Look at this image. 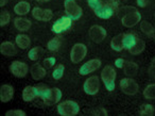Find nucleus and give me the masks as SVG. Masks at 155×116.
Returning <instances> with one entry per match:
<instances>
[{
  "label": "nucleus",
  "instance_id": "obj_1",
  "mask_svg": "<svg viewBox=\"0 0 155 116\" xmlns=\"http://www.w3.org/2000/svg\"><path fill=\"white\" fill-rule=\"evenodd\" d=\"M101 79L105 85L106 90L112 92L115 90V80H116V70L113 66L107 65L101 73Z\"/></svg>",
  "mask_w": 155,
  "mask_h": 116
},
{
  "label": "nucleus",
  "instance_id": "obj_2",
  "mask_svg": "<svg viewBox=\"0 0 155 116\" xmlns=\"http://www.w3.org/2000/svg\"><path fill=\"white\" fill-rule=\"evenodd\" d=\"M58 112L62 116H74L80 112V107L75 101L66 100L58 105Z\"/></svg>",
  "mask_w": 155,
  "mask_h": 116
},
{
  "label": "nucleus",
  "instance_id": "obj_3",
  "mask_svg": "<svg viewBox=\"0 0 155 116\" xmlns=\"http://www.w3.org/2000/svg\"><path fill=\"white\" fill-rule=\"evenodd\" d=\"M64 7L67 16L70 17L72 20L79 19L82 16V9L75 3L74 0H65Z\"/></svg>",
  "mask_w": 155,
  "mask_h": 116
},
{
  "label": "nucleus",
  "instance_id": "obj_4",
  "mask_svg": "<svg viewBox=\"0 0 155 116\" xmlns=\"http://www.w3.org/2000/svg\"><path fill=\"white\" fill-rule=\"evenodd\" d=\"M87 53V47L84 44H75L72 48H71L70 51V60L72 63L77 64V63H80L83 59L85 58Z\"/></svg>",
  "mask_w": 155,
  "mask_h": 116
},
{
  "label": "nucleus",
  "instance_id": "obj_5",
  "mask_svg": "<svg viewBox=\"0 0 155 116\" xmlns=\"http://www.w3.org/2000/svg\"><path fill=\"white\" fill-rule=\"evenodd\" d=\"M62 98V92L60 88H48L47 92L44 94V96L41 97V99L44 100L45 104L47 105H53L55 103H58Z\"/></svg>",
  "mask_w": 155,
  "mask_h": 116
},
{
  "label": "nucleus",
  "instance_id": "obj_6",
  "mask_svg": "<svg viewBox=\"0 0 155 116\" xmlns=\"http://www.w3.org/2000/svg\"><path fill=\"white\" fill-rule=\"evenodd\" d=\"M120 88L125 95H135L139 90V85L132 78H124L120 81Z\"/></svg>",
  "mask_w": 155,
  "mask_h": 116
},
{
  "label": "nucleus",
  "instance_id": "obj_7",
  "mask_svg": "<svg viewBox=\"0 0 155 116\" xmlns=\"http://www.w3.org/2000/svg\"><path fill=\"white\" fill-rule=\"evenodd\" d=\"M71 25H72V19L68 16H63V17L58 18L53 25H52V31L55 34H61V33L65 32L68 29H70Z\"/></svg>",
  "mask_w": 155,
  "mask_h": 116
},
{
  "label": "nucleus",
  "instance_id": "obj_8",
  "mask_svg": "<svg viewBox=\"0 0 155 116\" xmlns=\"http://www.w3.org/2000/svg\"><path fill=\"white\" fill-rule=\"evenodd\" d=\"M10 71L16 78H25L29 73V67L26 63L20 62V61H14L10 65Z\"/></svg>",
  "mask_w": 155,
  "mask_h": 116
},
{
  "label": "nucleus",
  "instance_id": "obj_9",
  "mask_svg": "<svg viewBox=\"0 0 155 116\" xmlns=\"http://www.w3.org/2000/svg\"><path fill=\"white\" fill-rule=\"evenodd\" d=\"M84 92L88 95H96L99 92L100 88V80L99 77L97 76H93L89 77L88 79H86V81L84 82Z\"/></svg>",
  "mask_w": 155,
  "mask_h": 116
},
{
  "label": "nucleus",
  "instance_id": "obj_10",
  "mask_svg": "<svg viewBox=\"0 0 155 116\" xmlns=\"http://www.w3.org/2000/svg\"><path fill=\"white\" fill-rule=\"evenodd\" d=\"M140 19H141V14L136 10V11L130 12L127 15L121 17V22L127 28H132V27L136 26L140 22Z\"/></svg>",
  "mask_w": 155,
  "mask_h": 116
},
{
  "label": "nucleus",
  "instance_id": "obj_11",
  "mask_svg": "<svg viewBox=\"0 0 155 116\" xmlns=\"http://www.w3.org/2000/svg\"><path fill=\"white\" fill-rule=\"evenodd\" d=\"M106 35H107L106 30L101 26L95 25V26H93L89 29V36H91V39L97 44L102 43V42L105 39Z\"/></svg>",
  "mask_w": 155,
  "mask_h": 116
},
{
  "label": "nucleus",
  "instance_id": "obj_12",
  "mask_svg": "<svg viewBox=\"0 0 155 116\" xmlns=\"http://www.w3.org/2000/svg\"><path fill=\"white\" fill-rule=\"evenodd\" d=\"M100 66H101V61L99 59H93V60H89L88 62L83 64L79 71H80V75L85 76L97 70L98 68H100Z\"/></svg>",
  "mask_w": 155,
  "mask_h": 116
},
{
  "label": "nucleus",
  "instance_id": "obj_13",
  "mask_svg": "<svg viewBox=\"0 0 155 116\" xmlns=\"http://www.w3.org/2000/svg\"><path fill=\"white\" fill-rule=\"evenodd\" d=\"M32 16L37 20H41V22H49L53 17V13L51 10H43L38 7H35L32 10Z\"/></svg>",
  "mask_w": 155,
  "mask_h": 116
},
{
  "label": "nucleus",
  "instance_id": "obj_14",
  "mask_svg": "<svg viewBox=\"0 0 155 116\" xmlns=\"http://www.w3.org/2000/svg\"><path fill=\"white\" fill-rule=\"evenodd\" d=\"M14 96V88L9 84H2L0 87V100L3 103L9 102Z\"/></svg>",
  "mask_w": 155,
  "mask_h": 116
},
{
  "label": "nucleus",
  "instance_id": "obj_15",
  "mask_svg": "<svg viewBox=\"0 0 155 116\" xmlns=\"http://www.w3.org/2000/svg\"><path fill=\"white\" fill-rule=\"evenodd\" d=\"M30 73L34 80H41L46 77V68L44 67V65H41L38 63L32 65Z\"/></svg>",
  "mask_w": 155,
  "mask_h": 116
},
{
  "label": "nucleus",
  "instance_id": "obj_16",
  "mask_svg": "<svg viewBox=\"0 0 155 116\" xmlns=\"http://www.w3.org/2000/svg\"><path fill=\"white\" fill-rule=\"evenodd\" d=\"M95 13L98 17L102 18V19H108V18L112 17L113 14H114V10H113L112 5H102L100 9L95 10Z\"/></svg>",
  "mask_w": 155,
  "mask_h": 116
},
{
  "label": "nucleus",
  "instance_id": "obj_17",
  "mask_svg": "<svg viewBox=\"0 0 155 116\" xmlns=\"http://www.w3.org/2000/svg\"><path fill=\"white\" fill-rule=\"evenodd\" d=\"M0 52L5 56H11L17 53V49H16V46L11 42H3L0 46Z\"/></svg>",
  "mask_w": 155,
  "mask_h": 116
},
{
  "label": "nucleus",
  "instance_id": "obj_18",
  "mask_svg": "<svg viewBox=\"0 0 155 116\" xmlns=\"http://www.w3.org/2000/svg\"><path fill=\"white\" fill-rule=\"evenodd\" d=\"M31 25H32V22L29 19H27V18L17 17L14 19V26L18 31H22V32L28 31L31 28Z\"/></svg>",
  "mask_w": 155,
  "mask_h": 116
},
{
  "label": "nucleus",
  "instance_id": "obj_19",
  "mask_svg": "<svg viewBox=\"0 0 155 116\" xmlns=\"http://www.w3.org/2000/svg\"><path fill=\"white\" fill-rule=\"evenodd\" d=\"M30 10H31L30 3L27 2V1H19V2L14 7V12L19 16L28 14L29 12H30Z\"/></svg>",
  "mask_w": 155,
  "mask_h": 116
},
{
  "label": "nucleus",
  "instance_id": "obj_20",
  "mask_svg": "<svg viewBox=\"0 0 155 116\" xmlns=\"http://www.w3.org/2000/svg\"><path fill=\"white\" fill-rule=\"evenodd\" d=\"M15 43L17 47L20 48V49H27V48L30 47L31 39L26 34H18L15 39Z\"/></svg>",
  "mask_w": 155,
  "mask_h": 116
},
{
  "label": "nucleus",
  "instance_id": "obj_21",
  "mask_svg": "<svg viewBox=\"0 0 155 116\" xmlns=\"http://www.w3.org/2000/svg\"><path fill=\"white\" fill-rule=\"evenodd\" d=\"M36 96H37V90L36 87H34V86H27L22 90V99L25 101H27V102L32 101Z\"/></svg>",
  "mask_w": 155,
  "mask_h": 116
},
{
  "label": "nucleus",
  "instance_id": "obj_22",
  "mask_svg": "<svg viewBox=\"0 0 155 116\" xmlns=\"http://www.w3.org/2000/svg\"><path fill=\"white\" fill-rule=\"evenodd\" d=\"M110 47L115 51L120 52L123 49V34H118L115 37H113L110 41Z\"/></svg>",
  "mask_w": 155,
  "mask_h": 116
},
{
  "label": "nucleus",
  "instance_id": "obj_23",
  "mask_svg": "<svg viewBox=\"0 0 155 116\" xmlns=\"http://www.w3.org/2000/svg\"><path fill=\"white\" fill-rule=\"evenodd\" d=\"M136 41H137V39L133 34L127 33V34L123 35V48H125L127 50L132 49L135 46Z\"/></svg>",
  "mask_w": 155,
  "mask_h": 116
},
{
  "label": "nucleus",
  "instance_id": "obj_24",
  "mask_svg": "<svg viewBox=\"0 0 155 116\" xmlns=\"http://www.w3.org/2000/svg\"><path fill=\"white\" fill-rule=\"evenodd\" d=\"M138 73V65L134 62H127L124 66V73L127 77H135Z\"/></svg>",
  "mask_w": 155,
  "mask_h": 116
},
{
  "label": "nucleus",
  "instance_id": "obj_25",
  "mask_svg": "<svg viewBox=\"0 0 155 116\" xmlns=\"http://www.w3.org/2000/svg\"><path fill=\"white\" fill-rule=\"evenodd\" d=\"M144 48H146V44H144V42L140 39H137L135 46H134L132 49H130V52H131L132 54H134V56H136V54L141 53V52L144 50Z\"/></svg>",
  "mask_w": 155,
  "mask_h": 116
},
{
  "label": "nucleus",
  "instance_id": "obj_26",
  "mask_svg": "<svg viewBox=\"0 0 155 116\" xmlns=\"http://www.w3.org/2000/svg\"><path fill=\"white\" fill-rule=\"evenodd\" d=\"M43 54V48L41 47H34L29 51L28 56L30 60L32 61H36L41 58V56Z\"/></svg>",
  "mask_w": 155,
  "mask_h": 116
},
{
  "label": "nucleus",
  "instance_id": "obj_27",
  "mask_svg": "<svg viewBox=\"0 0 155 116\" xmlns=\"http://www.w3.org/2000/svg\"><path fill=\"white\" fill-rule=\"evenodd\" d=\"M140 29H141L142 32L148 35V36H152V35L154 34V27L148 22H141V24H140Z\"/></svg>",
  "mask_w": 155,
  "mask_h": 116
},
{
  "label": "nucleus",
  "instance_id": "obj_28",
  "mask_svg": "<svg viewBox=\"0 0 155 116\" xmlns=\"http://www.w3.org/2000/svg\"><path fill=\"white\" fill-rule=\"evenodd\" d=\"M61 44H62V39L60 37H54V39H50L47 47L50 51H56L61 47Z\"/></svg>",
  "mask_w": 155,
  "mask_h": 116
},
{
  "label": "nucleus",
  "instance_id": "obj_29",
  "mask_svg": "<svg viewBox=\"0 0 155 116\" xmlns=\"http://www.w3.org/2000/svg\"><path fill=\"white\" fill-rule=\"evenodd\" d=\"M143 96L147 99H155V83L150 84L144 88Z\"/></svg>",
  "mask_w": 155,
  "mask_h": 116
},
{
  "label": "nucleus",
  "instance_id": "obj_30",
  "mask_svg": "<svg viewBox=\"0 0 155 116\" xmlns=\"http://www.w3.org/2000/svg\"><path fill=\"white\" fill-rule=\"evenodd\" d=\"M153 113H154V107L151 104H148V103L141 105V107L139 110V114L142 116H150L153 115Z\"/></svg>",
  "mask_w": 155,
  "mask_h": 116
},
{
  "label": "nucleus",
  "instance_id": "obj_31",
  "mask_svg": "<svg viewBox=\"0 0 155 116\" xmlns=\"http://www.w3.org/2000/svg\"><path fill=\"white\" fill-rule=\"evenodd\" d=\"M10 19H11V16H10L9 12L7 10H1V13H0V26H7L10 22Z\"/></svg>",
  "mask_w": 155,
  "mask_h": 116
},
{
  "label": "nucleus",
  "instance_id": "obj_32",
  "mask_svg": "<svg viewBox=\"0 0 155 116\" xmlns=\"http://www.w3.org/2000/svg\"><path fill=\"white\" fill-rule=\"evenodd\" d=\"M64 69L65 67L63 65H58L56 68L54 69V71L52 73V77L55 80H60L63 77V75H64Z\"/></svg>",
  "mask_w": 155,
  "mask_h": 116
},
{
  "label": "nucleus",
  "instance_id": "obj_33",
  "mask_svg": "<svg viewBox=\"0 0 155 116\" xmlns=\"http://www.w3.org/2000/svg\"><path fill=\"white\" fill-rule=\"evenodd\" d=\"M36 90H37V96H39L41 98V97L44 96V94H45L46 92H47V90L49 87H48L46 84H44V83H41V84H37L36 86Z\"/></svg>",
  "mask_w": 155,
  "mask_h": 116
},
{
  "label": "nucleus",
  "instance_id": "obj_34",
  "mask_svg": "<svg viewBox=\"0 0 155 116\" xmlns=\"http://www.w3.org/2000/svg\"><path fill=\"white\" fill-rule=\"evenodd\" d=\"M87 2H88V5L94 10V11L100 9V8L102 7L101 0H87Z\"/></svg>",
  "mask_w": 155,
  "mask_h": 116
},
{
  "label": "nucleus",
  "instance_id": "obj_35",
  "mask_svg": "<svg viewBox=\"0 0 155 116\" xmlns=\"http://www.w3.org/2000/svg\"><path fill=\"white\" fill-rule=\"evenodd\" d=\"M55 58H53V56H50V58H47L44 60L43 62V65L45 68H51L52 66H54V64H55Z\"/></svg>",
  "mask_w": 155,
  "mask_h": 116
},
{
  "label": "nucleus",
  "instance_id": "obj_36",
  "mask_svg": "<svg viewBox=\"0 0 155 116\" xmlns=\"http://www.w3.org/2000/svg\"><path fill=\"white\" fill-rule=\"evenodd\" d=\"M7 116H26V112L22 110H10L5 113Z\"/></svg>",
  "mask_w": 155,
  "mask_h": 116
},
{
  "label": "nucleus",
  "instance_id": "obj_37",
  "mask_svg": "<svg viewBox=\"0 0 155 116\" xmlns=\"http://www.w3.org/2000/svg\"><path fill=\"white\" fill-rule=\"evenodd\" d=\"M133 11H136V9L134 7H125V8H121V9H119V16H121V17H123L124 15H127V13H130V12H133Z\"/></svg>",
  "mask_w": 155,
  "mask_h": 116
},
{
  "label": "nucleus",
  "instance_id": "obj_38",
  "mask_svg": "<svg viewBox=\"0 0 155 116\" xmlns=\"http://www.w3.org/2000/svg\"><path fill=\"white\" fill-rule=\"evenodd\" d=\"M149 76L153 79H155V58L153 59L150 67H149Z\"/></svg>",
  "mask_w": 155,
  "mask_h": 116
},
{
  "label": "nucleus",
  "instance_id": "obj_39",
  "mask_svg": "<svg viewBox=\"0 0 155 116\" xmlns=\"http://www.w3.org/2000/svg\"><path fill=\"white\" fill-rule=\"evenodd\" d=\"M123 65H124V60L122 58H119L115 61V66L118 67V68H122Z\"/></svg>",
  "mask_w": 155,
  "mask_h": 116
},
{
  "label": "nucleus",
  "instance_id": "obj_40",
  "mask_svg": "<svg viewBox=\"0 0 155 116\" xmlns=\"http://www.w3.org/2000/svg\"><path fill=\"white\" fill-rule=\"evenodd\" d=\"M137 5L140 8H144L149 5V0H137Z\"/></svg>",
  "mask_w": 155,
  "mask_h": 116
},
{
  "label": "nucleus",
  "instance_id": "obj_41",
  "mask_svg": "<svg viewBox=\"0 0 155 116\" xmlns=\"http://www.w3.org/2000/svg\"><path fill=\"white\" fill-rule=\"evenodd\" d=\"M104 2H105V5H112L113 7V5L115 3V1L114 0H103Z\"/></svg>",
  "mask_w": 155,
  "mask_h": 116
},
{
  "label": "nucleus",
  "instance_id": "obj_42",
  "mask_svg": "<svg viewBox=\"0 0 155 116\" xmlns=\"http://www.w3.org/2000/svg\"><path fill=\"white\" fill-rule=\"evenodd\" d=\"M8 2V0H1V2H0V5H1V8H3V5H5Z\"/></svg>",
  "mask_w": 155,
  "mask_h": 116
},
{
  "label": "nucleus",
  "instance_id": "obj_43",
  "mask_svg": "<svg viewBox=\"0 0 155 116\" xmlns=\"http://www.w3.org/2000/svg\"><path fill=\"white\" fill-rule=\"evenodd\" d=\"M36 1H38V2H48L50 0H36Z\"/></svg>",
  "mask_w": 155,
  "mask_h": 116
}]
</instances>
